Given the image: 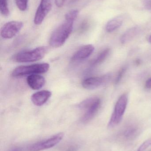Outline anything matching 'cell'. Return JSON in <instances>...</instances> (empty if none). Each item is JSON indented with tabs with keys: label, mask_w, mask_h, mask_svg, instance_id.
I'll use <instances>...</instances> for the list:
<instances>
[{
	"label": "cell",
	"mask_w": 151,
	"mask_h": 151,
	"mask_svg": "<svg viewBox=\"0 0 151 151\" xmlns=\"http://www.w3.org/2000/svg\"><path fill=\"white\" fill-rule=\"evenodd\" d=\"M140 31V28L138 27H134L128 29L121 37V42L122 44H125L129 42L139 34Z\"/></svg>",
	"instance_id": "cell-13"
},
{
	"label": "cell",
	"mask_w": 151,
	"mask_h": 151,
	"mask_svg": "<svg viewBox=\"0 0 151 151\" xmlns=\"http://www.w3.org/2000/svg\"><path fill=\"white\" fill-rule=\"evenodd\" d=\"M74 1H76V0H73Z\"/></svg>",
	"instance_id": "cell-28"
},
{
	"label": "cell",
	"mask_w": 151,
	"mask_h": 151,
	"mask_svg": "<svg viewBox=\"0 0 151 151\" xmlns=\"http://www.w3.org/2000/svg\"><path fill=\"white\" fill-rule=\"evenodd\" d=\"M48 50L45 46L38 47L32 50L19 52L13 57L14 61L18 63H27L36 62L43 58Z\"/></svg>",
	"instance_id": "cell-2"
},
{
	"label": "cell",
	"mask_w": 151,
	"mask_h": 151,
	"mask_svg": "<svg viewBox=\"0 0 151 151\" xmlns=\"http://www.w3.org/2000/svg\"><path fill=\"white\" fill-rule=\"evenodd\" d=\"M149 42L150 43H151V35H150L149 38Z\"/></svg>",
	"instance_id": "cell-27"
},
{
	"label": "cell",
	"mask_w": 151,
	"mask_h": 151,
	"mask_svg": "<svg viewBox=\"0 0 151 151\" xmlns=\"http://www.w3.org/2000/svg\"><path fill=\"white\" fill-rule=\"evenodd\" d=\"M78 149V147L77 145H72L69 146L64 151H77Z\"/></svg>",
	"instance_id": "cell-23"
},
{
	"label": "cell",
	"mask_w": 151,
	"mask_h": 151,
	"mask_svg": "<svg viewBox=\"0 0 151 151\" xmlns=\"http://www.w3.org/2000/svg\"><path fill=\"white\" fill-rule=\"evenodd\" d=\"M123 23V18L121 17L114 18L109 21L106 26V30L108 32H111L118 28Z\"/></svg>",
	"instance_id": "cell-15"
},
{
	"label": "cell",
	"mask_w": 151,
	"mask_h": 151,
	"mask_svg": "<svg viewBox=\"0 0 151 151\" xmlns=\"http://www.w3.org/2000/svg\"><path fill=\"white\" fill-rule=\"evenodd\" d=\"M145 87L146 89H151V77L149 78L146 81V82H145Z\"/></svg>",
	"instance_id": "cell-24"
},
{
	"label": "cell",
	"mask_w": 151,
	"mask_h": 151,
	"mask_svg": "<svg viewBox=\"0 0 151 151\" xmlns=\"http://www.w3.org/2000/svg\"><path fill=\"white\" fill-rule=\"evenodd\" d=\"M95 50V47L91 44L84 45L79 49L72 57V62L82 61L89 57Z\"/></svg>",
	"instance_id": "cell-10"
},
{
	"label": "cell",
	"mask_w": 151,
	"mask_h": 151,
	"mask_svg": "<svg viewBox=\"0 0 151 151\" xmlns=\"http://www.w3.org/2000/svg\"><path fill=\"white\" fill-rule=\"evenodd\" d=\"M127 70V68L126 66H123L120 69L114 81L115 84L117 85L122 80V78H123V76H124Z\"/></svg>",
	"instance_id": "cell-17"
},
{
	"label": "cell",
	"mask_w": 151,
	"mask_h": 151,
	"mask_svg": "<svg viewBox=\"0 0 151 151\" xmlns=\"http://www.w3.org/2000/svg\"><path fill=\"white\" fill-rule=\"evenodd\" d=\"M144 5L147 9H151V0H144Z\"/></svg>",
	"instance_id": "cell-22"
},
{
	"label": "cell",
	"mask_w": 151,
	"mask_h": 151,
	"mask_svg": "<svg viewBox=\"0 0 151 151\" xmlns=\"http://www.w3.org/2000/svg\"><path fill=\"white\" fill-rule=\"evenodd\" d=\"M52 8V0H41L35 15V24H41Z\"/></svg>",
	"instance_id": "cell-9"
},
{
	"label": "cell",
	"mask_w": 151,
	"mask_h": 151,
	"mask_svg": "<svg viewBox=\"0 0 151 151\" xmlns=\"http://www.w3.org/2000/svg\"><path fill=\"white\" fill-rule=\"evenodd\" d=\"M12 151H21V150H20V149H15Z\"/></svg>",
	"instance_id": "cell-26"
},
{
	"label": "cell",
	"mask_w": 151,
	"mask_h": 151,
	"mask_svg": "<svg viewBox=\"0 0 151 151\" xmlns=\"http://www.w3.org/2000/svg\"><path fill=\"white\" fill-rule=\"evenodd\" d=\"M23 27V23L21 21H11L7 22L1 28V36L4 39H11L17 35Z\"/></svg>",
	"instance_id": "cell-8"
},
{
	"label": "cell",
	"mask_w": 151,
	"mask_h": 151,
	"mask_svg": "<svg viewBox=\"0 0 151 151\" xmlns=\"http://www.w3.org/2000/svg\"><path fill=\"white\" fill-rule=\"evenodd\" d=\"M137 131V129L136 128L134 127H130L128 128L125 131L124 135L126 137L129 138L131 137L134 136L135 134Z\"/></svg>",
	"instance_id": "cell-19"
},
{
	"label": "cell",
	"mask_w": 151,
	"mask_h": 151,
	"mask_svg": "<svg viewBox=\"0 0 151 151\" xmlns=\"http://www.w3.org/2000/svg\"><path fill=\"white\" fill-rule=\"evenodd\" d=\"M16 5L21 11H25L27 9L28 0H15Z\"/></svg>",
	"instance_id": "cell-18"
},
{
	"label": "cell",
	"mask_w": 151,
	"mask_h": 151,
	"mask_svg": "<svg viewBox=\"0 0 151 151\" xmlns=\"http://www.w3.org/2000/svg\"><path fill=\"white\" fill-rule=\"evenodd\" d=\"M110 52H111V49L109 48H106L102 50L97 56L96 57L91 61L90 64V65L92 67H94L103 63L107 58L110 54Z\"/></svg>",
	"instance_id": "cell-14"
},
{
	"label": "cell",
	"mask_w": 151,
	"mask_h": 151,
	"mask_svg": "<svg viewBox=\"0 0 151 151\" xmlns=\"http://www.w3.org/2000/svg\"><path fill=\"white\" fill-rule=\"evenodd\" d=\"M64 134L59 133L47 140L41 141L33 144L29 147V151H40L50 149L59 143L63 139Z\"/></svg>",
	"instance_id": "cell-6"
},
{
	"label": "cell",
	"mask_w": 151,
	"mask_h": 151,
	"mask_svg": "<svg viewBox=\"0 0 151 151\" xmlns=\"http://www.w3.org/2000/svg\"><path fill=\"white\" fill-rule=\"evenodd\" d=\"M66 0H55L56 6L59 8L62 7L66 1Z\"/></svg>",
	"instance_id": "cell-21"
},
{
	"label": "cell",
	"mask_w": 151,
	"mask_h": 151,
	"mask_svg": "<svg viewBox=\"0 0 151 151\" xmlns=\"http://www.w3.org/2000/svg\"><path fill=\"white\" fill-rule=\"evenodd\" d=\"M101 105V99L97 97L87 99L79 104V108L85 111L82 118V122L87 123L91 120L99 111Z\"/></svg>",
	"instance_id": "cell-3"
},
{
	"label": "cell",
	"mask_w": 151,
	"mask_h": 151,
	"mask_svg": "<svg viewBox=\"0 0 151 151\" xmlns=\"http://www.w3.org/2000/svg\"><path fill=\"white\" fill-rule=\"evenodd\" d=\"M151 145V139L145 141L138 148L137 151H144Z\"/></svg>",
	"instance_id": "cell-20"
},
{
	"label": "cell",
	"mask_w": 151,
	"mask_h": 151,
	"mask_svg": "<svg viewBox=\"0 0 151 151\" xmlns=\"http://www.w3.org/2000/svg\"><path fill=\"white\" fill-rule=\"evenodd\" d=\"M128 102V95L125 93L121 95L116 102L113 113L108 124L109 128H113L118 125L122 120L126 109Z\"/></svg>",
	"instance_id": "cell-4"
},
{
	"label": "cell",
	"mask_w": 151,
	"mask_h": 151,
	"mask_svg": "<svg viewBox=\"0 0 151 151\" xmlns=\"http://www.w3.org/2000/svg\"><path fill=\"white\" fill-rule=\"evenodd\" d=\"M0 10L1 14L4 17H8L9 15L8 0H0Z\"/></svg>",
	"instance_id": "cell-16"
},
{
	"label": "cell",
	"mask_w": 151,
	"mask_h": 151,
	"mask_svg": "<svg viewBox=\"0 0 151 151\" xmlns=\"http://www.w3.org/2000/svg\"><path fill=\"white\" fill-rule=\"evenodd\" d=\"M79 14L78 10H72L65 16L64 22L58 27L51 35L49 44L52 47H62L72 33L74 23Z\"/></svg>",
	"instance_id": "cell-1"
},
{
	"label": "cell",
	"mask_w": 151,
	"mask_h": 151,
	"mask_svg": "<svg viewBox=\"0 0 151 151\" xmlns=\"http://www.w3.org/2000/svg\"><path fill=\"white\" fill-rule=\"evenodd\" d=\"M111 77V75L110 73L101 76L88 77L83 80L82 86L87 89H95L108 83Z\"/></svg>",
	"instance_id": "cell-7"
},
{
	"label": "cell",
	"mask_w": 151,
	"mask_h": 151,
	"mask_svg": "<svg viewBox=\"0 0 151 151\" xmlns=\"http://www.w3.org/2000/svg\"><path fill=\"white\" fill-rule=\"evenodd\" d=\"M49 68V65L47 63L22 65L15 68L12 75L14 77H19L27 75L42 74L47 73Z\"/></svg>",
	"instance_id": "cell-5"
},
{
	"label": "cell",
	"mask_w": 151,
	"mask_h": 151,
	"mask_svg": "<svg viewBox=\"0 0 151 151\" xmlns=\"http://www.w3.org/2000/svg\"><path fill=\"white\" fill-rule=\"evenodd\" d=\"M134 63L136 65H139L141 64V61L139 59H137L134 61Z\"/></svg>",
	"instance_id": "cell-25"
},
{
	"label": "cell",
	"mask_w": 151,
	"mask_h": 151,
	"mask_svg": "<svg viewBox=\"0 0 151 151\" xmlns=\"http://www.w3.org/2000/svg\"><path fill=\"white\" fill-rule=\"evenodd\" d=\"M51 94L52 93L49 91H40L32 95L31 100L35 105L41 106L48 101L51 96Z\"/></svg>",
	"instance_id": "cell-11"
},
{
	"label": "cell",
	"mask_w": 151,
	"mask_h": 151,
	"mask_svg": "<svg viewBox=\"0 0 151 151\" xmlns=\"http://www.w3.org/2000/svg\"><path fill=\"white\" fill-rule=\"evenodd\" d=\"M27 82L31 88L33 90L40 89L46 83L43 76L37 74H33L27 76Z\"/></svg>",
	"instance_id": "cell-12"
}]
</instances>
